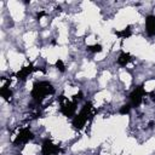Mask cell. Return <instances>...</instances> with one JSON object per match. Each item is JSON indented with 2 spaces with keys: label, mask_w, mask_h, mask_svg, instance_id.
Listing matches in <instances>:
<instances>
[{
  "label": "cell",
  "mask_w": 155,
  "mask_h": 155,
  "mask_svg": "<svg viewBox=\"0 0 155 155\" xmlns=\"http://www.w3.org/2000/svg\"><path fill=\"white\" fill-rule=\"evenodd\" d=\"M119 38H121V39H126V38H128L130 35H131V27H126L125 29H122L121 31H114Z\"/></svg>",
  "instance_id": "obj_11"
},
{
  "label": "cell",
  "mask_w": 155,
  "mask_h": 155,
  "mask_svg": "<svg viewBox=\"0 0 155 155\" xmlns=\"http://www.w3.org/2000/svg\"><path fill=\"white\" fill-rule=\"evenodd\" d=\"M147 94H148V92L144 90L143 85L137 86L130 94V104H131V107H133V108L139 107L142 104V102H143V97L147 96Z\"/></svg>",
  "instance_id": "obj_3"
},
{
  "label": "cell",
  "mask_w": 155,
  "mask_h": 155,
  "mask_svg": "<svg viewBox=\"0 0 155 155\" xmlns=\"http://www.w3.org/2000/svg\"><path fill=\"white\" fill-rule=\"evenodd\" d=\"M45 15H46V13H45V11H40V12H38V15H36V16H38V18H41V17H42V16H45Z\"/></svg>",
  "instance_id": "obj_15"
},
{
  "label": "cell",
  "mask_w": 155,
  "mask_h": 155,
  "mask_svg": "<svg viewBox=\"0 0 155 155\" xmlns=\"http://www.w3.org/2000/svg\"><path fill=\"white\" fill-rule=\"evenodd\" d=\"M0 94H1V97H2L4 99L10 101V99H11V97H12V91L8 88V86H7V85H4V86L0 88Z\"/></svg>",
  "instance_id": "obj_10"
},
{
  "label": "cell",
  "mask_w": 155,
  "mask_h": 155,
  "mask_svg": "<svg viewBox=\"0 0 155 155\" xmlns=\"http://www.w3.org/2000/svg\"><path fill=\"white\" fill-rule=\"evenodd\" d=\"M154 126H155V121H153V120H151V121H149V124H148V127H149V128H153Z\"/></svg>",
  "instance_id": "obj_16"
},
{
  "label": "cell",
  "mask_w": 155,
  "mask_h": 155,
  "mask_svg": "<svg viewBox=\"0 0 155 155\" xmlns=\"http://www.w3.org/2000/svg\"><path fill=\"white\" fill-rule=\"evenodd\" d=\"M35 70V68H34V65H33V63H29V65H27V67H23V68H21V70L19 71H17V74H16V78L18 79V80H25L33 71Z\"/></svg>",
  "instance_id": "obj_7"
},
{
  "label": "cell",
  "mask_w": 155,
  "mask_h": 155,
  "mask_svg": "<svg viewBox=\"0 0 155 155\" xmlns=\"http://www.w3.org/2000/svg\"><path fill=\"white\" fill-rule=\"evenodd\" d=\"M53 92H54V88L48 81H39V82H35L33 86L31 97L36 103H41L46 96L52 94Z\"/></svg>",
  "instance_id": "obj_1"
},
{
  "label": "cell",
  "mask_w": 155,
  "mask_h": 155,
  "mask_svg": "<svg viewBox=\"0 0 155 155\" xmlns=\"http://www.w3.org/2000/svg\"><path fill=\"white\" fill-rule=\"evenodd\" d=\"M145 30L149 36L155 35V16L149 15L145 18Z\"/></svg>",
  "instance_id": "obj_8"
},
{
  "label": "cell",
  "mask_w": 155,
  "mask_h": 155,
  "mask_svg": "<svg viewBox=\"0 0 155 155\" xmlns=\"http://www.w3.org/2000/svg\"><path fill=\"white\" fill-rule=\"evenodd\" d=\"M131 104L130 103H127V104H124L121 108H120V114H122V115H126V114H128L130 113V110H131Z\"/></svg>",
  "instance_id": "obj_13"
},
{
  "label": "cell",
  "mask_w": 155,
  "mask_h": 155,
  "mask_svg": "<svg viewBox=\"0 0 155 155\" xmlns=\"http://www.w3.org/2000/svg\"><path fill=\"white\" fill-rule=\"evenodd\" d=\"M58 101L61 102V113L63 115H65L67 117H73L75 116V111H76V102H70L68 99L64 98V96H61L58 98Z\"/></svg>",
  "instance_id": "obj_4"
},
{
  "label": "cell",
  "mask_w": 155,
  "mask_h": 155,
  "mask_svg": "<svg viewBox=\"0 0 155 155\" xmlns=\"http://www.w3.org/2000/svg\"><path fill=\"white\" fill-rule=\"evenodd\" d=\"M56 67L59 69V71H64L65 70V67H64V63H63V61L62 59H57V62H56Z\"/></svg>",
  "instance_id": "obj_14"
},
{
  "label": "cell",
  "mask_w": 155,
  "mask_h": 155,
  "mask_svg": "<svg viewBox=\"0 0 155 155\" xmlns=\"http://www.w3.org/2000/svg\"><path fill=\"white\" fill-rule=\"evenodd\" d=\"M61 148L56 144L52 143L51 139L46 138L44 139L42 144H41V154L42 155H58L61 153Z\"/></svg>",
  "instance_id": "obj_5"
},
{
  "label": "cell",
  "mask_w": 155,
  "mask_h": 155,
  "mask_svg": "<svg viewBox=\"0 0 155 155\" xmlns=\"http://www.w3.org/2000/svg\"><path fill=\"white\" fill-rule=\"evenodd\" d=\"M87 50L88 51H91V52H101L102 51V46L99 45V44H96V45H90V46H87Z\"/></svg>",
  "instance_id": "obj_12"
},
{
  "label": "cell",
  "mask_w": 155,
  "mask_h": 155,
  "mask_svg": "<svg viewBox=\"0 0 155 155\" xmlns=\"http://www.w3.org/2000/svg\"><path fill=\"white\" fill-rule=\"evenodd\" d=\"M131 61H132V57H131L130 53H127V52H121L120 56H119V58H117V64H120L121 67H125V65H127Z\"/></svg>",
  "instance_id": "obj_9"
},
{
  "label": "cell",
  "mask_w": 155,
  "mask_h": 155,
  "mask_svg": "<svg viewBox=\"0 0 155 155\" xmlns=\"http://www.w3.org/2000/svg\"><path fill=\"white\" fill-rule=\"evenodd\" d=\"M92 109H93V107H92V103L91 102L85 103V105L82 107V109L80 110V113L76 114L74 116V119H73V126H74V128L81 130L85 126V124L92 117Z\"/></svg>",
  "instance_id": "obj_2"
},
{
  "label": "cell",
  "mask_w": 155,
  "mask_h": 155,
  "mask_svg": "<svg viewBox=\"0 0 155 155\" xmlns=\"http://www.w3.org/2000/svg\"><path fill=\"white\" fill-rule=\"evenodd\" d=\"M33 138H34V134L31 133V131L29 128H23V130L19 131V133L15 138L13 144L15 145H18V144H22V143H27V142H29Z\"/></svg>",
  "instance_id": "obj_6"
}]
</instances>
